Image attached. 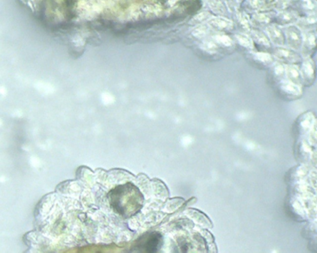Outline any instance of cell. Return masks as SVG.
<instances>
[{
  "label": "cell",
  "instance_id": "obj_4",
  "mask_svg": "<svg viewBox=\"0 0 317 253\" xmlns=\"http://www.w3.org/2000/svg\"><path fill=\"white\" fill-rule=\"evenodd\" d=\"M273 56L284 64H295L302 61V56L297 51L284 46L276 47L273 50Z\"/></svg>",
  "mask_w": 317,
  "mask_h": 253
},
{
  "label": "cell",
  "instance_id": "obj_16",
  "mask_svg": "<svg viewBox=\"0 0 317 253\" xmlns=\"http://www.w3.org/2000/svg\"><path fill=\"white\" fill-rule=\"evenodd\" d=\"M275 18H273L272 15L270 14H258L254 15L252 18L251 23L256 27H264L271 25L272 21L275 20Z\"/></svg>",
  "mask_w": 317,
  "mask_h": 253
},
{
  "label": "cell",
  "instance_id": "obj_5",
  "mask_svg": "<svg viewBox=\"0 0 317 253\" xmlns=\"http://www.w3.org/2000/svg\"><path fill=\"white\" fill-rule=\"evenodd\" d=\"M301 70L303 84L311 85L316 80V64L311 56L305 57L302 61Z\"/></svg>",
  "mask_w": 317,
  "mask_h": 253
},
{
  "label": "cell",
  "instance_id": "obj_11",
  "mask_svg": "<svg viewBox=\"0 0 317 253\" xmlns=\"http://www.w3.org/2000/svg\"><path fill=\"white\" fill-rule=\"evenodd\" d=\"M250 36L253 40L254 45L263 48V49H270L271 42L269 40L267 35L262 31L255 28L249 31Z\"/></svg>",
  "mask_w": 317,
  "mask_h": 253
},
{
  "label": "cell",
  "instance_id": "obj_9",
  "mask_svg": "<svg viewBox=\"0 0 317 253\" xmlns=\"http://www.w3.org/2000/svg\"><path fill=\"white\" fill-rule=\"evenodd\" d=\"M207 25L210 28L219 31L220 32L230 31L234 28V24L229 19L222 17H213L207 21Z\"/></svg>",
  "mask_w": 317,
  "mask_h": 253
},
{
  "label": "cell",
  "instance_id": "obj_18",
  "mask_svg": "<svg viewBox=\"0 0 317 253\" xmlns=\"http://www.w3.org/2000/svg\"><path fill=\"white\" fill-rule=\"evenodd\" d=\"M217 43L218 45L224 48H232L234 46V40L230 38L229 35L224 34V33L220 32L211 37Z\"/></svg>",
  "mask_w": 317,
  "mask_h": 253
},
{
  "label": "cell",
  "instance_id": "obj_19",
  "mask_svg": "<svg viewBox=\"0 0 317 253\" xmlns=\"http://www.w3.org/2000/svg\"><path fill=\"white\" fill-rule=\"evenodd\" d=\"M235 41L238 44L245 49H248L249 51H254V45L253 40L250 35L246 33H237L235 35Z\"/></svg>",
  "mask_w": 317,
  "mask_h": 253
},
{
  "label": "cell",
  "instance_id": "obj_6",
  "mask_svg": "<svg viewBox=\"0 0 317 253\" xmlns=\"http://www.w3.org/2000/svg\"><path fill=\"white\" fill-rule=\"evenodd\" d=\"M265 33L270 42L276 47H283L285 45V35L284 30L276 24H271L266 26Z\"/></svg>",
  "mask_w": 317,
  "mask_h": 253
},
{
  "label": "cell",
  "instance_id": "obj_1",
  "mask_svg": "<svg viewBox=\"0 0 317 253\" xmlns=\"http://www.w3.org/2000/svg\"><path fill=\"white\" fill-rule=\"evenodd\" d=\"M110 203L118 213L126 217L135 214L142 207L143 197L131 183L119 186L110 193Z\"/></svg>",
  "mask_w": 317,
  "mask_h": 253
},
{
  "label": "cell",
  "instance_id": "obj_20",
  "mask_svg": "<svg viewBox=\"0 0 317 253\" xmlns=\"http://www.w3.org/2000/svg\"><path fill=\"white\" fill-rule=\"evenodd\" d=\"M211 28L209 26L205 25H200L194 28L192 35L194 37L198 39H205L208 38L210 34Z\"/></svg>",
  "mask_w": 317,
  "mask_h": 253
},
{
  "label": "cell",
  "instance_id": "obj_8",
  "mask_svg": "<svg viewBox=\"0 0 317 253\" xmlns=\"http://www.w3.org/2000/svg\"><path fill=\"white\" fill-rule=\"evenodd\" d=\"M317 44V33L316 30H307L303 34V40L301 47L302 56L308 57L316 49Z\"/></svg>",
  "mask_w": 317,
  "mask_h": 253
},
{
  "label": "cell",
  "instance_id": "obj_3",
  "mask_svg": "<svg viewBox=\"0 0 317 253\" xmlns=\"http://www.w3.org/2000/svg\"><path fill=\"white\" fill-rule=\"evenodd\" d=\"M162 243V235L159 233L153 232L141 238L137 243L136 248L140 252L155 253L161 248Z\"/></svg>",
  "mask_w": 317,
  "mask_h": 253
},
{
  "label": "cell",
  "instance_id": "obj_15",
  "mask_svg": "<svg viewBox=\"0 0 317 253\" xmlns=\"http://www.w3.org/2000/svg\"><path fill=\"white\" fill-rule=\"evenodd\" d=\"M317 22L316 16L309 15L304 18H299L296 23L297 27L305 31L314 29Z\"/></svg>",
  "mask_w": 317,
  "mask_h": 253
},
{
  "label": "cell",
  "instance_id": "obj_21",
  "mask_svg": "<svg viewBox=\"0 0 317 253\" xmlns=\"http://www.w3.org/2000/svg\"><path fill=\"white\" fill-rule=\"evenodd\" d=\"M211 18V14L209 13H201L196 15L193 19V23L194 25H202L203 23L207 22Z\"/></svg>",
  "mask_w": 317,
  "mask_h": 253
},
{
  "label": "cell",
  "instance_id": "obj_22",
  "mask_svg": "<svg viewBox=\"0 0 317 253\" xmlns=\"http://www.w3.org/2000/svg\"><path fill=\"white\" fill-rule=\"evenodd\" d=\"M237 23L242 28V29L249 32L251 30V21L246 16H241L237 18Z\"/></svg>",
  "mask_w": 317,
  "mask_h": 253
},
{
  "label": "cell",
  "instance_id": "obj_12",
  "mask_svg": "<svg viewBox=\"0 0 317 253\" xmlns=\"http://www.w3.org/2000/svg\"><path fill=\"white\" fill-rule=\"evenodd\" d=\"M270 75L273 81L279 83L285 80V65L282 62H274L271 64Z\"/></svg>",
  "mask_w": 317,
  "mask_h": 253
},
{
  "label": "cell",
  "instance_id": "obj_13",
  "mask_svg": "<svg viewBox=\"0 0 317 253\" xmlns=\"http://www.w3.org/2000/svg\"><path fill=\"white\" fill-rule=\"evenodd\" d=\"M299 19L296 14L290 12H283L275 17V21L276 25L285 27L296 23Z\"/></svg>",
  "mask_w": 317,
  "mask_h": 253
},
{
  "label": "cell",
  "instance_id": "obj_17",
  "mask_svg": "<svg viewBox=\"0 0 317 253\" xmlns=\"http://www.w3.org/2000/svg\"><path fill=\"white\" fill-rule=\"evenodd\" d=\"M201 49L208 54L215 55L219 52L220 47L212 38H206L201 43Z\"/></svg>",
  "mask_w": 317,
  "mask_h": 253
},
{
  "label": "cell",
  "instance_id": "obj_2",
  "mask_svg": "<svg viewBox=\"0 0 317 253\" xmlns=\"http://www.w3.org/2000/svg\"><path fill=\"white\" fill-rule=\"evenodd\" d=\"M283 30L285 35V45L287 48L295 51L301 50L303 40V33L301 28L293 25L285 26Z\"/></svg>",
  "mask_w": 317,
  "mask_h": 253
},
{
  "label": "cell",
  "instance_id": "obj_7",
  "mask_svg": "<svg viewBox=\"0 0 317 253\" xmlns=\"http://www.w3.org/2000/svg\"><path fill=\"white\" fill-rule=\"evenodd\" d=\"M278 89L281 94L289 99H297L302 95V88L300 85L285 80L278 83Z\"/></svg>",
  "mask_w": 317,
  "mask_h": 253
},
{
  "label": "cell",
  "instance_id": "obj_14",
  "mask_svg": "<svg viewBox=\"0 0 317 253\" xmlns=\"http://www.w3.org/2000/svg\"><path fill=\"white\" fill-rule=\"evenodd\" d=\"M256 63L263 66H271L273 62V56L268 52L264 51H252L250 55Z\"/></svg>",
  "mask_w": 317,
  "mask_h": 253
},
{
  "label": "cell",
  "instance_id": "obj_10",
  "mask_svg": "<svg viewBox=\"0 0 317 253\" xmlns=\"http://www.w3.org/2000/svg\"><path fill=\"white\" fill-rule=\"evenodd\" d=\"M285 80L292 83L302 86L303 80L300 68L296 64H287L285 65Z\"/></svg>",
  "mask_w": 317,
  "mask_h": 253
}]
</instances>
